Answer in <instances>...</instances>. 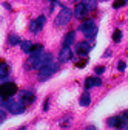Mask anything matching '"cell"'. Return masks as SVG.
I'll use <instances>...</instances> for the list:
<instances>
[{
	"instance_id": "5",
	"label": "cell",
	"mask_w": 128,
	"mask_h": 130,
	"mask_svg": "<svg viewBox=\"0 0 128 130\" xmlns=\"http://www.w3.org/2000/svg\"><path fill=\"white\" fill-rule=\"evenodd\" d=\"M45 22H46L45 15H39L37 19H34V20H31V22H29V31H31V32H34V34H37V32L45 26Z\"/></svg>"
},
{
	"instance_id": "3",
	"label": "cell",
	"mask_w": 128,
	"mask_h": 130,
	"mask_svg": "<svg viewBox=\"0 0 128 130\" xmlns=\"http://www.w3.org/2000/svg\"><path fill=\"white\" fill-rule=\"evenodd\" d=\"M59 70V65L57 63H46V65H43V67H40L39 68V79H42V80H45V79H48L53 73H56Z\"/></svg>"
},
{
	"instance_id": "13",
	"label": "cell",
	"mask_w": 128,
	"mask_h": 130,
	"mask_svg": "<svg viewBox=\"0 0 128 130\" xmlns=\"http://www.w3.org/2000/svg\"><path fill=\"white\" fill-rule=\"evenodd\" d=\"M19 101H22L23 104L26 102V104H29V102H33L34 101V94L33 93H29V91H23L22 94H20V99Z\"/></svg>"
},
{
	"instance_id": "28",
	"label": "cell",
	"mask_w": 128,
	"mask_h": 130,
	"mask_svg": "<svg viewBox=\"0 0 128 130\" xmlns=\"http://www.w3.org/2000/svg\"><path fill=\"white\" fill-rule=\"evenodd\" d=\"M123 118H128V110H126V111L123 113Z\"/></svg>"
},
{
	"instance_id": "29",
	"label": "cell",
	"mask_w": 128,
	"mask_h": 130,
	"mask_svg": "<svg viewBox=\"0 0 128 130\" xmlns=\"http://www.w3.org/2000/svg\"><path fill=\"white\" fill-rule=\"evenodd\" d=\"M100 2H108V0H100Z\"/></svg>"
},
{
	"instance_id": "20",
	"label": "cell",
	"mask_w": 128,
	"mask_h": 130,
	"mask_svg": "<svg viewBox=\"0 0 128 130\" xmlns=\"http://www.w3.org/2000/svg\"><path fill=\"white\" fill-rule=\"evenodd\" d=\"M33 45H34V43H31L29 40H25V42H22V50H23L25 53L29 54V51H31V48H33Z\"/></svg>"
},
{
	"instance_id": "11",
	"label": "cell",
	"mask_w": 128,
	"mask_h": 130,
	"mask_svg": "<svg viewBox=\"0 0 128 130\" xmlns=\"http://www.w3.org/2000/svg\"><path fill=\"white\" fill-rule=\"evenodd\" d=\"M51 62H53L51 53H42L40 54V60H39V68L43 67V65H46V63H51Z\"/></svg>"
},
{
	"instance_id": "18",
	"label": "cell",
	"mask_w": 128,
	"mask_h": 130,
	"mask_svg": "<svg viewBox=\"0 0 128 130\" xmlns=\"http://www.w3.org/2000/svg\"><path fill=\"white\" fill-rule=\"evenodd\" d=\"M42 51H43V46L40 43H34L33 48H31V51H29V54H40Z\"/></svg>"
},
{
	"instance_id": "24",
	"label": "cell",
	"mask_w": 128,
	"mask_h": 130,
	"mask_svg": "<svg viewBox=\"0 0 128 130\" xmlns=\"http://www.w3.org/2000/svg\"><path fill=\"white\" fill-rule=\"evenodd\" d=\"M5 119H6V113H5L3 110H0V124H2Z\"/></svg>"
},
{
	"instance_id": "9",
	"label": "cell",
	"mask_w": 128,
	"mask_h": 130,
	"mask_svg": "<svg viewBox=\"0 0 128 130\" xmlns=\"http://www.w3.org/2000/svg\"><path fill=\"white\" fill-rule=\"evenodd\" d=\"M87 14H88V11L85 9V6H83V3H82V2L76 5V9H74V15H76L77 19H82V17H85Z\"/></svg>"
},
{
	"instance_id": "12",
	"label": "cell",
	"mask_w": 128,
	"mask_h": 130,
	"mask_svg": "<svg viewBox=\"0 0 128 130\" xmlns=\"http://www.w3.org/2000/svg\"><path fill=\"white\" fill-rule=\"evenodd\" d=\"M82 3H83L85 9L88 12H91V11H94L96 8H97V0H82Z\"/></svg>"
},
{
	"instance_id": "1",
	"label": "cell",
	"mask_w": 128,
	"mask_h": 130,
	"mask_svg": "<svg viewBox=\"0 0 128 130\" xmlns=\"http://www.w3.org/2000/svg\"><path fill=\"white\" fill-rule=\"evenodd\" d=\"M79 29L83 32V36L87 39H94L96 34H97V26H96V23L93 20H85L83 23H80Z\"/></svg>"
},
{
	"instance_id": "6",
	"label": "cell",
	"mask_w": 128,
	"mask_h": 130,
	"mask_svg": "<svg viewBox=\"0 0 128 130\" xmlns=\"http://www.w3.org/2000/svg\"><path fill=\"white\" fill-rule=\"evenodd\" d=\"M6 108L12 113V115H22L25 111V104L22 101H11Z\"/></svg>"
},
{
	"instance_id": "19",
	"label": "cell",
	"mask_w": 128,
	"mask_h": 130,
	"mask_svg": "<svg viewBox=\"0 0 128 130\" xmlns=\"http://www.w3.org/2000/svg\"><path fill=\"white\" fill-rule=\"evenodd\" d=\"M8 73H9V67H8L6 63H0V79L5 77Z\"/></svg>"
},
{
	"instance_id": "4",
	"label": "cell",
	"mask_w": 128,
	"mask_h": 130,
	"mask_svg": "<svg viewBox=\"0 0 128 130\" xmlns=\"http://www.w3.org/2000/svg\"><path fill=\"white\" fill-rule=\"evenodd\" d=\"M17 93V85L14 82H3L0 85V96L3 98H11Z\"/></svg>"
},
{
	"instance_id": "23",
	"label": "cell",
	"mask_w": 128,
	"mask_h": 130,
	"mask_svg": "<svg viewBox=\"0 0 128 130\" xmlns=\"http://www.w3.org/2000/svg\"><path fill=\"white\" fill-rule=\"evenodd\" d=\"M94 71H96V74H102V73L105 71V67H96Z\"/></svg>"
},
{
	"instance_id": "25",
	"label": "cell",
	"mask_w": 128,
	"mask_h": 130,
	"mask_svg": "<svg viewBox=\"0 0 128 130\" xmlns=\"http://www.w3.org/2000/svg\"><path fill=\"white\" fill-rule=\"evenodd\" d=\"M119 70H120V71L125 70V62H119Z\"/></svg>"
},
{
	"instance_id": "31",
	"label": "cell",
	"mask_w": 128,
	"mask_h": 130,
	"mask_svg": "<svg viewBox=\"0 0 128 130\" xmlns=\"http://www.w3.org/2000/svg\"><path fill=\"white\" fill-rule=\"evenodd\" d=\"M125 2H126V3H128V0H125Z\"/></svg>"
},
{
	"instance_id": "22",
	"label": "cell",
	"mask_w": 128,
	"mask_h": 130,
	"mask_svg": "<svg viewBox=\"0 0 128 130\" xmlns=\"http://www.w3.org/2000/svg\"><path fill=\"white\" fill-rule=\"evenodd\" d=\"M125 3H126L125 0H116V2L113 3V8H114V9H117V8H120V6H123Z\"/></svg>"
},
{
	"instance_id": "8",
	"label": "cell",
	"mask_w": 128,
	"mask_h": 130,
	"mask_svg": "<svg viewBox=\"0 0 128 130\" xmlns=\"http://www.w3.org/2000/svg\"><path fill=\"white\" fill-rule=\"evenodd\" d=\"M91 46H93V45H90L88 42H79V45L76 46V50H77V54L87 56V54L90 53V50H91Z\"/></svg>"
},
{
	"instance_id": "7",
	"label": "cell",
	"mask_w": 128,
	"mask_h": 130,
	"mask_svg": "<svg viewBox=\"0 0 128 130\" xmlns=\"http://www.w3.org/2000/svg\"><path fill=\"white\" fill-rule=\"evenodd\" d=\"M71 50H70V46H63L62 50L59 51V62H68V60H71Z\"/></svg>"
},
{
	"instance_id": "17",
	"label": "cell",
	"mask_w": 128,
	"mask_h": 130,
	"mask_svg": "<svg viewBox=\"0 0 128 130\" xmlns=\"http://www.w3.org/2000/svg\"><path fill=\"white\" fill-rule=\"evenodd\" d=\"M8 42H9V45H11V46H15V45L22 43V42H20V37H19L17 34H11V36H9V39H8Z\"/></svg>"
},
{
	"instance_id": "30",
	"label": "cell",
	"mask_w": 128,
	"mask_h": 130,
	"mask_svg": "<svg viewBox=\"0 0 128 130\" xmlns=\"http://www.w3.org/2000/svg\"><path fill=\"white\" fill-rule=\"evenodd\" d=\"M51 2H57V0H51Z\"/></svg>"
},
{
	"instance_id": "14",
	"label": "cell",
	"mask_w": 128,
	"mask_h": 130,
	"mask_svg": "<svg viewBox=\"0 0 128 130\" xmlns=\"http://www.w3.org/2000/svg\"><path fill=\"white\" fill-rule=\"evenodd\" d=\"M122 124H123V119L119 118V116H113V118L108 119V125L110 127H122Z\"/></svg>"
},
{
	"instance_id": "26",
	"label": "cell",
	"mask_w": 128,
	"mask_h": 130,
	"mask_svg": "<svg viewBox=\"0 0 128 130\" xmlns=\"http://www.w3.org/2000/svg\"><path fill=\"white\" fill-rule=\"evenodd\" d=\"M3 6H5V8H6V9H8V11H11V9H12V8H11V5H9V3H3Z\"/></svg>"
},
{
	"instance_id": "15",
	"label": "cell",
	"mask_w": 128,
	"mask_h": 130,
	"mask_svg": "<svg viewBox=\"0 0 128 130\" xmlns=\"http://www.w3.org/2000/svg\"><path fill=\"white\" fill-rule=\"evenodd\" d=\"M74 39H76V32H74V31L68 32V36L65 37V40H63V45H65V46H70V45L74 42Z\"/></svg>"
},
{
	"instance_id": "10",
	"label": "cell",
	"mask_w": 128,
	"mask_h": 130,
	"mask_svg": "<svg viewBox=\"0 0 128 130\" xmlns=\"http://www.w3.org/2000/svg\"><path fill=\"white\" fill-rule=\"evenodd\" d=\"M102 85V80L99 77H87L85 80V87L87 88H91V87H100Z\"/></svg>"
},
{
	"instance_id": "21",
	"label": "cell",
	"mask_w": 128,
	"mask_h": 130,
	"mask_svg": "<svg viewBox=\"0 0 128 130\" xmlns=\"http://www.w3.org/2000/svg\"><path fill=\"white\" fill-rule=\"evenodd\" d=\"M113 40H114V42H120V40H122V32H120L119 29H116V31H114V34H113Z\"/></svg>"
},
{
	"instance_id": "27",
	"label": "cell",
	"mask_w": 128,
	"mask_h": 130,
	"mask_svg": "<svg viewBox=\"0 0 128 130\" xmlns=\"http://www.w3.org/2000/svg\"><path fill=\"white\" fill-rule=\"evenodd\" d=\"M85 63H87V60H82L80 63H77V67H83V65H85Z\"/></svg>"
},
{
	"instance_id": "2",
	"label": "cell",
	"mask_w": 128,
	"mask_h": 130,
	"mask_svg": "<svg viewBox=\"0 0 128 130\" xmlns=\"http://www.w3.org/2000/svg\"><path fill=\"white\" fill-rule=\"evenodd\" d=\"M71 17H73V11L70 9V8H62V11L57 14V17H56V20H54V25L56 26H65L70 20H71Z\"/></svg>"
},
{
	"instance_id": "16",
	"label": "cell",
	"mask_w": 128,
	"mask_h": 130,
	"mask_svg": "<svg viewBox=\"0 0 128 130\" xmlns=\"http://www.w3.org/2000/svg\"><path fill=\"white\" fill-rule=\"evenodd\" d=\"M90 101H91V94H90L88 91H85V93L82 94V98H80V105L87 107V105L90 104Z\"/></svg>"
}]
</instances>
